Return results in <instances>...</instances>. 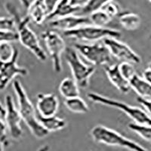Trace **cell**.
Listing matches in <instances>:
<instances>
[{
	"mask_svg": "<svg viewBox=\"0 0 151 151\" xmlns=\"http://www.w3.org/2000/svg\"><path fill=\"white\" fill-rule=\"evenodd\" d=\"M5 9L12 15V18L14 20L15 27L17 28V33L18 34L19 41L26 48L30 51L35 56L41 61H45L47 57L45 52L41 47L37 36L29 28V23L30 19L27 15L21 17L18 9L12 2L5 3Z\"/></svg>",
	"mask_w": 151,
	"mask_h": 151,
	"instance_id": "obj_1",
	"label": "cell"
},
{
	"mask_svg": "<svg viewBox=\"0 0 151 151\" xmlns=\"http://www.w3.org/2000/svg\"><path fill=\"white\" fill-rule=\"evenodd\" d=\"M12 86L17 96V104H18L17 110L21 114L22 120L24 121L30 130L32 134L37 139H42L44 137H47L49 133L42 126L38 120L34 106L29 100L21 82L18 80H14Z\"/></svg>",
	"mask_w": 151,
	"mask_h": 151,
	"instance_id": "obj_2",
	"label": "cell"
},
{
	"mask_svg": "<svg viewBox=\"0 0 151 151\" xmlns=\"http://www.w3.org/2000/svg\"><path fill=\"white\" fill-rule=\"evenodd\" d=\"M91 136L93 141L98 144L119 147L131 151H148L138 143L124 137L119 132L104 125H98L94 126L91 131Z\"/></svg>",
	"mask_w": 151,
	"mask_h": 151,
	"instance_id": "obj_3",
	"label": "cell"
},
{
	"mask_svg": "<svg viewBox=\"0 0 151 151\" xmlns=\"http://www.w3.org/2000/svg\"><path fill=\"white\" fill-rule=\"evenodd\" d=\"M87 96L88 99L94 103L114 107L124 112L128 116L130 117L134 121V123L141 125L151 126V116L148 115L146 111H144L139 107L131 106L124 102L107 98L98 93L89 92L87 94Z\"/></svg>",
	"mask_w": 151,
	"mask_h": 151,
	"instance_id": "obj_4",
	"label": "cell"
},
{
	"mask_svg": "<svg viewBox=\"0 0 151 151\" xmlns=\"http://www.w3.org/2000/svg\"><path fill=\"white\" fill-rule=\"evenodd\" d=\"M64 54L66 61L70 68L76 83L79 88H87L89 84L90 78L95 72V67L83 63L79 53L72 47H67Z\"/></svg>",
	"mask_w": 151,
	"mask_h": 151,
	"instance_id": "obj_5",
	"label": "cell"
},
{
	"mask_svg": "<svg viewBox=\"0 0 151 151\" xmlns=\"http://www.w3.org/2000/svg\"><path fill=\"white\" fill-rule=\"evenodd\" d=\"M64 35L66 37L92 42L98 41L102 39L104 40L106 38L117 39L121 36V33L119 31L110 29V28L87 25V26L81 27L73 30L66 31V32H64Z\"/></svg>",
	"mask_w": 151,
	"mask_h": 151,
	"instance_id": "obj_6",
	"label": "cell"
},
{
	"mask_svg": "<svg viewBox=\"0 0 151 151\" xmlns=\"http://www.w3.org/2000/svg\"><path fill=\"white\" fill-rule=\"evenodd\" d=\"M42 38L52 60L54 71L57 73L61 72V55L65 52L66 45L63 38L54 30L48 29L42 33Z\"/></svg>",
	"mask_w": 151,
	"mask_h": 151,
	"instance_id": "obj_7",
	"label": "cell"
},
{
	"mask_svg": "<svg viewBox=\"0 0 151 151\" xmlns=\"http://www.w3.org/2000/svg\"><path fill=\"white\" fill-rule=\"evenodd\" d=\"M73 48L94 67L106 65L111 60V55L108 48L100 43H76Z\"/></svg>",
	"mask_w": 151,
	"mask_h": 151,
	"instance_id": "obj_8",
	"label": "cell"
},
{
	"mask_svg": "<svg viewBox=\"0 0 151 151\" xmlns=\"http://www.w3.org/2000/svg\"><path fill=\"white\" fill-rule=\"evenodd\" d=\"M5 124L7 126L8 131L12 139H21L23 135V129L21 128L22 118L16 108L14 103V100L11 95L5 96Z\"/></svg>",
	"mask_w": 151,
	"mask_h": 151,
	"instance_id": "obj_9",
	"label": "cell"
},
{
	"mask_svg": "<svg viewBox=\"0 0 151 151\" xmlns=\"http://www.w3.org/2000/svg\"><path fill=\"white\" fill-rule=\"evenodd\" d=\"M104 45L108 48L110 55L119 60H122V62H128L132 64H137L141 62V57L134 52L130 46L117 39H104Z\"/></svg>",
	"mask_w": 151,
	"mask_h": 151,
	"instance_id": "obj_10",
	"label": "cell"
},
{
	"mask_svg": "<svg viewBox=\"0 0 151 151\" xmlns=\"http://www.w3.org/2000/svg\"><path fill=\"white\" fill-rule=\"evenodd\" d=\"M18 56V50L16 49L12 60L7 62L0 61V90L6 88L17 76H26L28 74V70L25 67L17 65Z\"/></svg>",
	"mask_w": 151,
	"mask_h": 151,
	"instance_id": "obj_11",
	"label": "cell"
},
{
	"mask_svg": "<svg viewBox=\"0 0 151 151\" xmlns=\"http://www.w3.org/2000/svg\"><path fill=\"white\" fill-rule=\"evenodd\" d=\"M58 1H33L21 2L25 4L27 9V14L30 20L36 24L40 25L48 19L50 14L53 12Z\"/></svg>",
	"mask_w": 151,
	"mask_h": 151,
	"instance_id": "obj_12",
	"label": "cell"
},
{
	"mask_svg": "<svg viewBox=\"0 0 151 151\" xmlns=\"http://www.w3.org/2000/svg\"><path fill=\"white\" fill-rule=\"evenodd\" d=\"M91 25L89 17L82 15H70L50 21L49 26L64 32L73 30L83 26Z\"/></svg>",
	"mask_w": 151,
	"mask_h": 151,
	"instance_id": "obj_13",
	"label": "cell"
},
{
	"mask_svg": "<svg viewBox=\"0 0 151 151\" xmlns=\"http://www.w3.org/2000/svg\"><path fill=\"white\" fill-rule=\"evenodd\" d=\"M36 103L39 115L42 117L56 116L58 111L59 100L55 94H38Z\"/></svg>",
	"mask_w": 151,
	"mask_h": 151,
	"instance_id": "obj_14",
	"label": "cell"
},
{
	"mask_svg": "<svg viewBox=\"0 0 151 151\" xmlns=\"http://www.w3.org/2000/svg\"><path fill=\"white\" fill-rule=\"evenodd\" d=\"M85 1L70 0V1H58L53 12L48 17V21L61 18L67 16L74 15L79 13Z\"/></svg>",
	"mask_w": 151,
	"mask_h": 151,
	"instance_id": "obj_15",
	"label": "cell"
},
{
	"mask_svg": "<svg viewBox=\"0 0 151 151\" xmlns=\"http://www.w3.org/2000/svg\"><path fill=\"white\" fill-rule=\"evenodd\" d=\"M104 70L110 83L120 92L127 94L130 91V83L122 75L119 68V64L106 66L104 67Z\"/></svg>",
	"mask_w": 151,
	"mask_h": 151,
	"instance_id": "obj_16",
	"label": "cell"
},
{
	"mask_svg": "<svg viewBox=\"0 0 151 151\" xmlns=\"http://www.w3.org/2000/svg\"><path fill=\"white\" fill-rule=\"evenodd\" d=\"M131 88L134 90L140 98L151 100V84L144 80L143 77L136 74L130 81Z\"/></svg>",
	"mask_w": 151,
	"mask_h": 151,
	"instance_id": "obj_17",
	"label": "cell"
},
{
	"mask_svg": "<svg viewBox=\"0 0 151 151\" xmlns=\"http://www.w3.org/2000/svg\"><path fill=\"white\" fill-rule=\"evenodd\" d=\"M37 119L40 123L48 133L62 130L66 127L67 122L64 119L60 118L56 116L49 117H42L38 115Z\"/></svg>",
	"mask_w": 151,
	"mask_h": 151,
	"instance_id": "obj_18",
	"label": "cell"
},
{
	"mask_svg": "<svg viewBox=\"0 0 151 151\" xmlns=\"http://www.w3.org/2000/svg\"><path fill=\"white\" fill-rule=\"evenodd\" d=\"M119 22L124 29L129 31H133L139 27L141 24V17L134 12L125 11L121 12L119 14Z\"/></svg>",
	"mask_w": 151,
	"mask_h": 151,
	"instance_id": "obj_19",
	"label": "cell"
},
{
	"mask_svg": "<svg viewBox=\"0 0 151 151\" xmlns=\"http://www.w3.org/2000/svg\"><path fill=\"white\" fill-rule=\"evenodd\" d=\"M59 91L65 99L79 97V87L73 78L66 77L59 86Z\"/></svg>",
	"mask_w": 151,
	"mask_h": 151,
	"instance_id": "obj_20",
	"label": "cell"
},
{
	"mask_svg": "<svg viewBox=\"0 0 151 151\" xmlns=\"http://www.w3.org/2000/svg\"><path fill=\"white\" fill-rule=\"evenodd\" d=\"M64 104L68 110L73 112L74 113H79V114H85L89 111L88 106L86 102L80 97L65 99Z\"/></svg>",
	"mask_w": 151,
	"mask_h": 151,
	"instance_id": "obj_21",
	"label": "cell"
},
{
	"mask_svg": "<svg viewBox=\"0 0 151 151\" xmlns=\"http://www.w3.org/2000/svg\"><path fill=\"white\" fill-rule=\"evenodd\" d=\"M89 20L91 24H92L93 26L104 27L105 25L112 21V18L109 17L104 11L100 9L99 11L94 12L89 16Z\"/></svg>",
	"mask_w": 151,
	"mask_h": 151,
	"instance_id": "obj_22",
	"label": "cell"
},
{
	"mask_svg": "<svg viewBox=\"0 0 151 151\" xmlns=\"http://www.w3.org/2000/svg\"><path fill=\"white\" fill-rule=\"evenodd\" d=\"M128 127L132 132H135L144 141L151 142V126L141 125L132 122L128 125Z\"/></svg>",
	"mask_w": 151,
	"mask_h": 151,
	"instance_id": "obj_23",
	"label": "cell"
},
{
	"mask_svg": "<svg viewBox=\"0 0 151 151\" xmlns=\"http://www.w3.org/2000/svg\"><path fill=\"white\" fill-rule=\"evenodd\" d=\"M104 2L105 1H100V0H98V1H94V0L85 1L84 4L81 8L79 13L82 14V16H85L86 14L91 15L94 12H98L100 9H101Z\"/></svg>",
	"mask_w": 151,
	"mask_h": 151,
	"instance_id": "obj_24",
	"label": "cell"
},
{
	"mask_svg": "<svg viewBox=\"0 0 151 151\" xmlns=\"http://www.w3.org/2000/svg\"><path fill=\"white\" fill-rule=\"evenodd\" d=\"M15 50L11 43H0V61L7 62L12 60Z\"/></svg>",
	"mask_w": 151,
	"mask_h": 151,
	"instance_id": "obj_25",
	"label": "cell"
},
{
	"mask_svg": "<svg viewBox=\"0 0 151 151\" xmlns=\"http://www.w3.org/2000/svg\"><path fill=\"white\" fill-rule=\"evenodd\" d=\"M101 10L104 11L112 19L119 16L121 12L119 5L113 1H105L101 8Z\"/></svg>",
	"mask_w": 151,
	"mask_h": 151,
	"instance_id": "obj_26",
	"label": "cell"
},
{
	"mask_svg": "<svg viewBox=\"0 0 151 151\" xmlns=\"http://www.w3.org/2000/svg\"><path fill=\"white\" fill-rule=\"evenodd\" d=\"M119 68L124 78L127 79L129 83L131 79L137 74L132 64L128 62H122L120 64H119Z\"/></svg>",
	"mask_w": 151,
	"mask_h": 151,
	"instance_id": "obj_27",
	"label": "cell"
},
{
	"mask_svg": "<svg viewBox=\"0 0 151 151\" xmlns=\"http://www.w3.org/2000/svg\"><path fill=\"white\" fill-rule=\"evenodd\" d=\"M18 40L17 31L0 30V43H12Z\"/></svg>",
	"mask_w": 151,
	"mask_h": 151,
	"instance_id": "obj_28",
	"label": "cell"
},
{
	"mask_svg": "<svg viewBox=\"0 0 151 151\" xmlns=\"http://www.w3.org/2000/svg\"><path fill=\"white\" fill-rule=\"evenodd\" d=\"M15 24L12 17H0V30H15Z\"/></svg>",
	"mask_w": 151,
	"mask_h": 151,
	"instance_id": "obj_29",
	"label": "cell"
},
{
	"mask_svg": "<svg viewBox=\"0 0 151 151\" xmlns=\"http://www.w3.org/2000/svg\"><path fill=\"white\" fill-rule=\"evenodd\" d=\"M7 126L5 122L2 121L0 118V143L3 146H8L9 144V140L7 137Z\"/></svg>",
	"mask_w": 151,
	"mask_h": 151,
	"instance_id": "obj_30",
	"label": "cell"
},
{
	"mask_svg": "<svg viewBox=\"0 0 151 151\" xmlns=\"http://www.w3.org/2000/svg\"><path fill=\"white\" fill-rule=\"evenodd\" d=\"M137 101H138V103L142 105L143 107L145 109L146 112L148 113V115L151 116V100L144 99V98L138 97L137 98Z\"/></svg>",
	"mask_w": 151,
	"mask_h": 151,
	"instance_id": "obj_31",
	"label": "cell"
},
{
	"mask_svg": "<svg viewBox=\"0 0 151 151\" xmlns=\"http://www.w3.org/2000/svg\"><path fill=\"white\" fill-rule=\"evenodd\" d=\"M143 79L151 84V68L147 67L143 73Z\"/></svg>",
	"mask_w": 151,
	"mask_h": 151,
	"instance_id": "obj_32",
	"label": "cell"
},
{
	"mask_svg": "<svg viewBox=\"0 0 151 151\" xmlns=\"http://www.w3.org/2000/svg\"><path fill=\"white\" fill-rule=\"evenodd\" d=\"M49 150H50V147L48 146V144H46V145H43V146H42L41 147L39 148L37 151H49Z\"/></svg>",
	"mask_w": 151,
	"mask_h": 151,
	"instance_id": "obj_33",
	"label": "cell"
},
{
	"mask_svg": "<svg viewBox=\"0 0 151 151\" xmlns=\"http://www.w3.org/2000/svg\"><path fill=\"white\" fill-rule=\"evenodd\" d=\"M5 109L3 106V105L2 104V103H1V101H0V115L5 116Z\"/></svg>",
	"mask_w": 151,
	"mask_h": 151,
	"instance_id": "obj_34",
	"label": "cell"
},
{
	"mask_svg": "<svg viewBox=\"0 0 151 151\" xmlns=\"http://www.w3.org/2000/svg\"><path fill=\"white\" fill-rule=\"evenodd\" d=\"M3 145L0 143V151H3Z\"/></svg>",
	"mask_w": 151,
	"mask_h": 151,
	"instance_id": "obj_35",
	"label": "cell"
},
{
	"mask_svg": "<svg viewBox=\"0 0 151 151\" xmlns=\"http://www.w3.org/2000/svg\"><path fill=\"white\" fill-rule=\"evenodd\" d=\"M148 67H150V68H151V61L150 62V64H149V66H148Z\"/></svg>",
	"mask_w": 151,
	"mask_h": 151,
	"instance_id": "obj_36",
	"label": "cell"
},
{
	"mask_svg": "<svg viewBox=\"0 0 151 151\" xmlns=\"http://www.w3.org/2000/svg\"><path fill=\"white\" fill-rule=\"evenodd\" d=\"M150 38H151V36H150Z\"/></svg>",
	"mask_w": 151,
	"mask_h": 151,
	"instance_id": "obj_37",
	"label": "cell"
},
{
	"mask_svg": "<svg viewBox=\"0 0 151 151\" xmlns=\"http://www.w3.org/2000/svg\"></svg>",
	"mask_w": 151,
	"mask_h": 151,
	"instance_id": "obj_38",
	"label": "cell"
}]
</instances>
